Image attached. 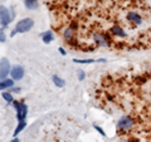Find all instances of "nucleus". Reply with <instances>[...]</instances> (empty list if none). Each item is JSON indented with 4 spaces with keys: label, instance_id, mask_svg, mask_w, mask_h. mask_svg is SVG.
<instances>
[{
    "label": "nucleus",
    "instance_id": "nucleus-1",
    "mask_svg": "<svg viewBox=\"0 0 151 142\" xmlns=\"http://www.w3.org/2000/svg\"><path fill=\"white\" fill-rule=\"evenodd\" d=\"M33 25H34V22H33V19H30V18H25V19L20 20V22L15 25L14 30H13L12 37H14L15 33H25V32H29V30L33 28Z\"/></svg>",
    "mask_w": 151,
    "mask_h": 142
},
{
    "label": "nucleus",
    "instance_id": "nucleus-2",
    "mask_svg": "<svg viewBox=\"0 0 151 142\" xmlns=\"http://www.w3.org/2000/svg\"><path fill=\"white\" fill-rule=\"evenodd\" d=\"M13 103H14V107L16 108V118L19 120V122L25 121V117H27L25 103H22V102H13Z\"/></svg>",
    "mask_w": 151,
    "mask_h": 142
},
{
    "label": "nucleus",
    "instance_id": "nucleus-3",
    "mask_svg": "<svg viewBox=\"0 0 151 142\" xmlns=\"http://www.w3.org/2000/svg\"><path fill=\"white\" fill-rule=\"evenodd\" d=\"M10 73V64H9V60L3 58L1 59V63H0V78L1 81H4L6 78V75Z\"/></svg>",
    "mask_w": 151,
    "mask_h": 142
},
{
    "label": "nucleus",
    "instance_id": "nucleus-4",
    "mask_svg": "<svg viewBox=\"0 0 151 142\" xmlns=\"http://www.w3.org/2000/svg\"><path fill=\"white\" fill-rule=\"evenodd\" d=\"M0 18H1L3 26H8V24L12 22V16L9 15V12L5 6H0Z\"/></svg>",
    "mask_w": 151,
    "mask_h": 142
},
{
    "label": "nucleus",
    "instance_id": "nucleus-5",
    "mask_svg": "<svg viewBox=\"0 0 151 142\" xmlns=\"http://www.w3.org/2000/svg\"><path fill=\"white\" fill-rule=\"evenodd\" d=\"M132 124H133V121L130 118V117H122V118L117 122V128L122 130V131H126V130H129Z\"/></svg>",
    "mask_w": 151,
    "mask_h": 142
},
{
    "label": "nucleus",
    "instance_id": "nucleus-6",
    "mask_svg": "<svg viewBox=\"0 0 151 142\" xmlns=\"http://www.w3.org/2000/svg\"><path fill=\"white\" fill-rule=\"evenodd\" d=\"M10 74H12L13 81H20V79L24 77V69H23V67H20V65H15V67L12 69Z\"/></svg>",
    "mask_w": 151,
    "mask_h": 142
},
{
    "label": "nucleus",
    "instance_id": "nucleus-7",
    "mask_svg": "<svg viewBox=\"0 0 151 142\" xmlns=\"http://www.w3.org/2000/svg\"><path fill=\"white\" fill-rule=\"evenodd\" d=\"M127 19L130 20V22L136 23V24H141V23H142L141 16H140L139 14H136L135 12H130V13L127 14Z\"/></svg>",
    "mask_w": 151,
    "mask_h": 142
},
{
    "label": "nucleus",
    "instance_id": "nucleus-8",
    "mask_svg": "<svg viewBox=\"0 0 151 142\" xmlns=\"http://www.w3.org/2000/svg\"><path fill=\"white\" fill-rule=\"evenodd\" d=\"M93 39H95V43L97 44V46H99V47H106V46H107L106 38L102 35V34H95Z\"/></svg>",
    "mask_w": 151,
    "mask_h": 142
},
{
    "label": "nucleus",
    "instance_id": "nucleus-9",
    "mask_svg": "<svg viewBox=\"0 0 151 142\" xmlns=\"http://www.w3.org/2000/svg\"><path fill=\"white\" fill-rule=\"evenodd\" d=\"M111 33L115 34V35H118V37H126V33L123 32L120 26H113L111 28Z\"/></svg>",
    "mask_w": 151,
    "mask_h": 142
},
{
    "label": "nucleus",
    "instance_id": "nucleus-10",
    "mask_svg": "<svg viewBox=\"0 0 151 142\" xmlns=\"http://www.w3.org/2000/svg\"><path fill=\"white\" fill-rule=\"evenodd\" d=\"M24 4L28 9H35L38 6L37 0H24Z\"/></svg>",
    "mask_w": 151,
    "mask_h": 142
},
{
    "label": "nucleus",
    "instance_id": "nucleus-11",
    "mask_svg": "<svg viewBox=\"0 0 151 142\" xmlns=\"http://www.w3.org/2000/svg\"><path fill=\"white\" fill-rule=\"evenodd\" d=\"M13 79H4V81H1V83H0V88L1 89H5V88H9L13 86Z\"/></svg>",
    "mask_w": 151,
    "mask_h": 142
},
{
    "label": "nucleus",
    "instance_id": "nucleus-12",
    "mask_svg": "<svg viewBox=\"0 0 151 142\" xmlns=\"http://www.w3.org/2000/svg\"><path fill=\"white\" fill-rule=\"evenodd\" d=\"M53 82H54V84L56 86H58V87H64V84H66L64 79L59 78L58 75H53Z\"/></svg>",
    "mask_w": 151,
    "mask_h": 142
},
{
    "label": "nucleus",
    "instance_id": "nucleus-13",
    "mask_svg": "<svg viewBox=\"0 0 151 142\" xmlns=\"http://www.w3.org/2000/svg\"><path fill=\"white\" fill-rule=\"evenodd\" d=\"M53 40V33L52 32H46V34L43 35V41L44 43H50Z\"/></svg>",
    "mask_w": 151,
    "mask_h": 142
},
{
    "label": "nucleus",
    "instance_id": "nucleus-14",
    "mask_svg": "<svg viewBox=\"0 0 151 142\" xmlns=\"http://www.w3.org/2000/svg\"><path fill=\"white\" fill-rule=\"evenodd\" d=\"M73 35H74V32L71 29V28H68V29L64 30V38H66L67 40H71Z\"/></svg>",
    "mask_w": 151,
    "mask_h": 142
},
{
    "label": "nucleus",
    "instance_id": "nucleus-15",
    "mask_svg": "<svg viewBox=\"0 0 151 142\" xmlns=\"http://www.w3.org/2000/svg\"><path fill=\"white\" fill-rule=\"evenodd\" d=\"M73 62H76V63H81V64H91V63H95V59H74Z\"/></svg>",
    "mask_w": 151,
    "mask_h": 142
},
{
    "label": "nucleus",
    "instance_id": "nucleus-16",
    "mask_svg": "<svg viewBox=\"0 0 151 142\" xmlns=\"http://www.w3.org/2000/svg\"><path fill=\"white\" fill-rule=\"evenodd\" d=\"M3 98H4L6 102H9V103L14 102V99H13V96L10 94L9 92H4V93H3Z\"/></svg>",
    "mask_w": 151,
    "mask_h": 142
},
{
    "label": "nucleus",
    "instance_id": "nucleus-17",
    "mask_svg": "<svg viewBox=\"0 0 151 142\" xmlns=\"http://www.w3.org/2000/svg\"><path fill=\"white\" fill-rule=\"evenodd\" d=\"M24 127H25V121H22V122H19V124H18V127H16V130H15V132H14V137L18 135L20 131H22Z\"/></svg>",
    "mask_w": 151,
    "mask_h": 142
},
{
    "label": "nucleus",
    "instance_id": "nucleus-18",
    "mask_svg": "<svg viewBox=\"0 0 151 142\" xmlns=\"http://www.w3.org/2000/svg\"><path fill=\"white\" fill-rule=\"evenodd\" d=\"M84 77H86L84 72L83 71H78V78H80V81H83Z\"/></svg>",
    "mask_w": 151,
    "mask_h": 142
},
{
    "label": "nucleus",
    "instance_id": "nucleus-19",
    "mask_svg": "<svg viewBox=\"0 0 151 142\" xmlns=\"http://www.w3.org/2000/svg\"><path fill=\"white\" fill-rule=\"evenodd\" d=\"M0 41H1V43H4L5 41V34H4V32H0Z\"/></svg>",
    "mask_w": 151,
    "mask_h": 142
},
{
    "label": "nucleus",
    "instance_id": "nucleus-20",
    "mask_svg": "<svg viewBox=\"0 0 151 142\" xmlns=\"http://www.w3.org/2000/svg\"><path fill=\"white\" fill-rule=\"evenodd\" d=\"M95 128H96V130H97V131H98V132H99V133H101V135H102V136H105V132H103V130H102V128H101V127H98V126H96V124H95Z\"/></svg>",
    "mask_w": 151,
    "mask_h": 142
},
{
    "label": "nucleus",
    "instance_id": "nucleus-21",
    "mask_svg": "<svg viewBox=\"0 0 151 142\" xmlns=\"http://www.w3.org/2000/svg\"><path fill=\"white\" fill-rule=\"evenodd\" d=\"M59 52H61V54H62V55H66V52H64L63 48H59Z\"/></svg>",
    "mask_w": 151,
    "mask_h": 142
},
{
    "label": "nucleus",
    "instance_id": "nucleus-22",
    "mask_svg": "<svg viewBox=\"0 0 151 142\" xmlns=\"http://www.w3.org/2000/svg\"><path fill=\"white\" fill-rule=\"evenodd\" d=\"M20 91V88H18V87H16V88H13L12 89V92H19Z\"/></svg>",
    "mask_w": 151,
    "mask_h": 142
},
{
    "label": "nucleus",
    "instance_id": "nucleus-23",
    "mask_svg": "<svg viewBox=\"0 0 151 142\" xmlns=\"http://www.w3.org/2000/svg\"><path fill=\"white\" fill-rule=\"evenodd\" d=\"M97 62H99V63H103V62H106V59H98Z\"/></svg>",
    "mask_w": 151,
    "mask_h": 142
},
{
    "label": "nucleus",
    "instance_id": "nucleus-24",
    "mask_svg": "<svg viewBox=\"0 0 151 142\" xmlns=\"http://www.w3.org/2000/svg\"><path fill=\"white\" fill-rule=\"evenodd\" d=\"M12 142H19V140H18V138H15V140H13Z\"/></svg>",
    "mask_w": 151,
    "mask_h": 142
}]
</instances>
